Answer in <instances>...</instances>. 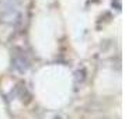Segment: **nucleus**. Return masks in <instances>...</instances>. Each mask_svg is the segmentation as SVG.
<instances>
[]
</instances>
